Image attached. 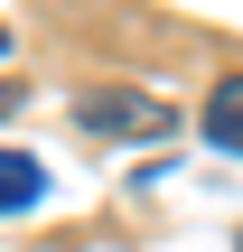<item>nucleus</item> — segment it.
I'll return each mask as SVG.
<instances>
[{
    "label": "nucleus",
    "mask_w": 243,
    "mask_h": 252,
    "mask_svg": "<svg viewBox=\"0 0 243 252\" xmlns=\"http://www.w3.org/2000/svg\"><path fill=\"white\" fill-rule=\"evenodd\" d=\"M0 56H9V28H0Z\"/></svg>",
    "instance_id": "4"
},
{
    "label": "nucleus",
    "mask_w": 243,
    "mask_h": 252,
    "mask_svg": "<svg viewBox=\"0 0 243 252\" xmlns=\"http://www.w3.org/2000/svg\"><path fill=\"white\" fill-rule=\"evenodd\" d=\"M75 122H84L94 140H169V131H178L169 94H131V84H94V94H75Z\"/></svg>",
    "instance_id": "1"
},
{
    "label": "nucleus",
    "mask_w": 243,
    "mask_h": 252,
    "mask_svg": "<svg viewBox=\"0 0 243 252\" xmlns=\"http://www.w3.org/2000/svg\"><path fill=\"white\" fill-rule=\"evenodd\" d=\"M0 103H9V84H0Z\"/></svg>",
    "instance_id": "5"
},
{
    "label": "nucleus",
    "mask_w": 243,
    "mask_h": 252,
    "mask_svg": "<svg viewBox=\"0 0 243 252\" xmlns=\"http://www.w3.org/2000/svg\"><path fill=\"white\" fill-rule=\"evenodd\" d=\"M206 140L243 159V75H215V94H206Z\"/></svg>",
    "instance_id": "3"
},
{
    "label": "nucleus",
    "mask_w": 243,
    "mask_h": 252,
    "mask_svg": "<svg viewBox=\"0 0 243 252\" xmlns=\"http://www.w3.org/2000/svg\"><path fill=\"white\" fill-rule=\"evenodd\" d=\"M37 196H47V168H37L28 150H9V140H0V215H28Z\"/></svg>",
    "instance_id": "2"
}]
</instances>
